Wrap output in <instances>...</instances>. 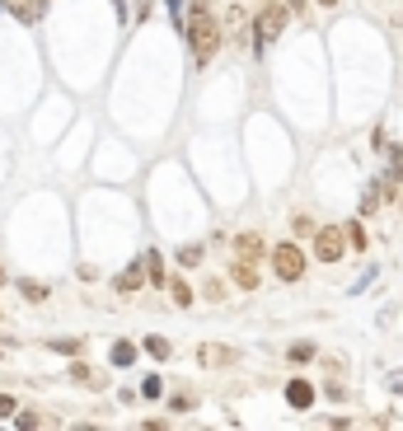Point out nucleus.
<instances>
[{"instance_id": "f257e3e1", "label": "nucleus", "mask_w": 403, "mask_h": 431, "mask_svg": "<svg viewBox=\"0 0 403 431\" xmlns=\"http://www.w3.org/2000/svg\"><path fill=\"white\" fill-rule=\"evenodd\" d=\"M179 28H183V38H188V47H192V57H197V61H211V52L221 47V38H225L206 0H192Z\"/></svg>"}, {"instance_id": "f03ea898", "label": "nucleus", "mask_w": 403, "mask_h": 431, "mask_svg": "<svg viewBox=\"0 0 403 431\" xmlns=\"http://www.w3.org/2000/svg\"><path fill=\"white\" fill-rule=\"evenodd\" d=\"M272 272H277L281 282H300L305 277V253L295 249V244H277V249H272Z\"/></svg>"}, {"instance_id": "7ed1b4c3", "label": "nucleus", "mask_w": 403, "mask_h": 431, "mask_svg": "<svg viewBox=\"0 0 403 431\" xmlns=\"http://www.w3.org/2000/svg\"><path fill=\"white\" fill-rule=\"evenodd\" d=\"M286 5H263L258 10V19H253V38H258V47L263 43H272V38H281V28H286Z\"/></svg>"}, {"instance_id": "20e7f679", "label": "nucleus", "mask_w": 403, "mask_h": 431, "mask_svg": "<svg viewBox=\"0 0 403 431\" xmlns=\"http://www.w3.org/2000/svg\"><path fill=\"white\" fill-rule=\"evenodd\" d=\"M342 249H347V235H342L337 225H319L314 230V258L319 262H337Z\"/></svg>"}, {"instance_id": "39448f33", "label": "nucleus", "mask_w": 403, "mask_h": 431, "mask_svg": "<svg viewBox=\"0 0 403 431\" xmlns=\"http://www.w3.org/2000/svg\"><path fill=\"white\" fill-rule=\"evenodd\" d=\"M197 361L206 366V371H216V366H235V361H239V352H235V347H216V342H202V347H197Z\"/></svg>"}, {"instance_id": "423d86ee", "label": "nucleus", "mask_w": 403, "mask_h": 431, "mask_svg": "<svg viewBox=\"0 0 403 431\" xmlns=\"http://www.w3.org/2000/svg\"><path fill=\"white\" fill-rule=\"evenodd\" d=\"M235 253H239L244 262H263V258H268V239L248 230V235H239V239H235Z\"/></svg>"}, {"instance_id": "0eeeda50", "label": "nucleus", "mask_w": 403, "mask_h": 431, "mask_svg": "<svg viewBox=\"0 0 403 431\" xmlns=\"http://www.w3.org/2000/svg\"><path fill=\"white\" fill-rule=\"evenodd\" d=\"M286 403H291L295 413H310V403H314V385H310V380H300V375H295L291 385H286Z\"/></svg>"}, {"instance_id": "6e6552de", "label": "nucleus", "mask_w": 403, "mask_h": 431, "mask_svg": "<svg viewBox=\"0 0 403 431\" xmlns=\"http://www.w3.org/2000/svg\"><path fill=\"white\" fill-rule=\"evenodd\" d=\"M141 282H146V258L127 262V272L117 277V291H122V295H132V291H141Z\"/></svg>"}, {"instance_id": "1a4fd4ad", "label": "nucleus", "mask_w": 403, "mask_h": 431, "mask_svg": "<svg viewBox=\"0 0 403 431\" xmlns=\"http://www.w3.org/2000/svg\"><path fill=\"white\" fill-rule=\"evenodd\" d=\"M230 277H235V286H244V291H258V267L244 258H235V267H230Z\"/></svg>"}, {"instance_id": "9d476101", "label": "nucleus", "mask_w": 403, "mask_h": 431, "mask_svg": "<svg viewBox=\"0 0 403 431\" xmlns=\"http://www.w3.org/2000/svg\"><path fill=\"white\" fill-rule=\"evenodd\" d=\"M112 366H117V371H127V366L136 361V342H112Z\"/></svg>"}, {"instance_id": "9b49d317", "label": "nucleus", "mask_w": 403, "mask_h": 431, "mask_svg": "<svg viewBox=\"0 0 403 431\" xmlns=\"http://www.w3.org/2000/svg\"><path fill=\"white\" fill-rule=\"evenodd\" d=\"M70 380H75V385H90V389H103V375H94L90 366H70Z\"/></svg>"}, {"instance_id": "f8f14e48", "label": "nucleus", "mask_w": 403, "mask_h": 431, "mask_svg": "<svg viewBox=\"0 0 403 431\" xmlns=\"http://www.w3.org/2000/svg\"><path fill=\"white\" fill-rule=\"evenodd\" d=\"M10 10H14V19H23V23H33L38 14H43L38 10V0H10Z\"/></svg>"}, {"instance_id": "ddd939ff", "label": "nucleus", "mask_w": 403, "mask_h": 431, "mask_svg": "<svg viewBox=\"0 0 403 431\" xmlns=\"http://www.w3.org/2000/svg\"><path fill=\"white\" fill-rule=\"evenodd\" d=\"M169 295H174V305H183V309L192 305V286L183 282V277H174V282H169Z\"/></svg>"}, {"instance_id": "4468645a", "label": "nucleus", "mask_w": 403, "mask_h": 431, "mask_svg": "<svg viewBox=\"0 0 403 431\" xmlns=\"http://www.w3.org/2000/svg\"><path fill=\"white\" fill-rule=\"evenodd\" d=\"M146 277H150V282H155V286H164V258H159L155 249L146 253Z\"/></svg>"}, {"instance_id": "2eb2a0df", "label": "nucleus", "mask_w": 403, "mask_h": 431, "mask_svg": "<svg viewBox=\"0 0 403 431\" xmlns=\"http://www.w3.org/2000/svg\"><path fill=\"white\" fill-rule=\"evenodd\" d=\"M47 347H52V352H61V356H80V347H85V342H80V338H52Z\"/></svg>"}, {"instance_id": "dca6fc26", "label": "nucleus", "mask_w": 403, "mask_h": 431, "mask_svg": "<svg viewBox=\"0 0 403 431\" xmlns=\"http://www.w3.org/2000/svg\"><path fill=\"white\" fill-rule=\"evenodd\" d=\"M146 352L155 356V361H169V356H174V347H169V338H146Z\"/></svg>"}, {"instance_id": "f3484780", "label": "nucleus", "mask_w": 403, "mask_h": 431, "mask_svg": "<svg viewBox=\"0 0 403 431\" xmlns=\"http://www.w3.org/2000/svg\"><path fill=\"white\" fill-rule=\"evenodd\" d=\"M164 394V380H159V375H146V380H141V398H159Z\"/></svg>"}, {"instance_id": "a211bd4d", "label": "nucleus", "mask_w": 403, "mask_h": 431, "mask_svg": "<svg viewBox=\"0 0 403 431\" xmlns=\"http://www.w3.org/2000/svg\"><path fill=\"white\" fill-rule=\"evenodd\" d=\"M19 295L23 300H47V286L43 282H19Z\"/></svg>"}, {"instance_id": "6ab92c4d", "label": "nucleus", "mask_w": 403, "mask_h": 431, "mask_svg": "<svg viewBox=\"0 0 403 431\" xmlns=\"http://www.w3.org/2000/svg\"><path fill=\"white\" fill-rule=\"evenodd\" d=\"M380 206V183H370L366 193H361V211H375Z\"/></svg>"}, {"instance_id": "aec40b11", "label": "nucleus", "mask_w": 403, "mask_h": 431, "mask_svg": "<svg viewBox=\"0 0 403 431\" xmlns=\"http://www.w3.org/2000/svg\"><path fill=\"white\" fill-rule=\"evenodd\" d=\"M179 262H183V267H197V262H202V244H188V249H179Z\"/></svg>"}, {"instance_id": "412c9836", "label": "nucleus", "mask_w": 403, "mask_h": 431, "mask_svg": "<svg viewBox=\"0 0 403 431\" xmlns=\"http://www.w3.org/2000/svg\"><path fill=\"white\" fill-rule=\"evenodd\" d=\"M347 244H352V249H366V230H361V220H352V225H347Z\"/></svg>"}, {"instance_id": "4be33fe9", "label": "nucleus", "mask_w": 403, "mask_h": 431, "mask_svg": "<svg viewBox=\"0 0 403 431\" xmlns=\"http://www.w3.org/2000/svg\"><path fill=\"white\" fill-rule=\"evenodd\" d=\"M291 230H295V235H314V230H319V225H314V220H310V216H295V220H291Z\"/></svg>"}, {"instance_id": "5701e85b", "label": "nucleus", "mask_w": 403, "mask_h": 431, "mask_svg": "<svg viewBox=\"0 0 403 431\" xmlns=\"http://www.w3.org/2000/svg\"><path fill=\"white\" fill-rule=\"evenodd\" d=\"M202 295H206V300H225V286H221V282H216V277H211V282L202 286Z\"/></svg>"}, {"instance_id": "b1692460", "label": "nucleus", "mask_w": 403, "mask_h": 431, "mask_svg": "<svg viewBox=\"0 0 403 431\" xmlns=\"http://www.w3.org/2000/svg\"><path fill=\"white\" fill-rule=\"evenodd\" d=\"M310 356H314L310 342H295V347H291V361H310Z\"/></svg>"}, {"instance_id": "393cba45", "label": "nucleus", "mask_w": 403, "mask_h": 431, "mask_svg": "<svg viewBox=\"0 0 403 431\" xmlns=\"http://www.w3.org/2000/svg\"><path fill=\"white\" fill-rule=\"evenodd\" d=\"M169 408H174V413H188L192 398H188V394H174V398H169Z\"/></svg>"}, {"instance_id": "a878e982", "label": "nucleus", "mask_w": 403, "mask_h": 431, "mask_svg": "<svg viewBox=\"0 0 403 431\" xmlns=\"http://www.w3.org/2000/svg\"><path fill=\"white\" fill-rule=\"evenodd\" d=\"M14 422H19V427H43V417H38V413H19Z\"/></svg>"}, {"instance_id": "bb28decb", "label": "nucleus", "mask_w": 403, "mask_h": 431, "mask_svg": "<svg viewBox=\"0 0 403 431\" xmlns=\"http://www.w3.org/2000/svg\"><path fill=\"white\" fill-rule=\"evenodd\" d=\"M10 413H14V398H10V394H0V417H10Z\"/></svg>"}, {"instance_id": "cd10ccee", "label": "nucleus", "mask_w": 403, "mask_h": 431, "mask_svg": "<svg viewBox=\"0 0 403 431\" xmlns=\"http://www.w3.org/2000/svg\"><path fill=\"white\" fill-rule=\"evenodd\" d=\"M169 10H174V23H183V0H169Z\"/></svg>"}, {"instance_id": "c85d7f7f", "label": "nucleus", "mask_w": 403, "mask_h": 431, "mask_svg": "<svg viewBox=\"0 0 403 431\" xmlns=\"http://www.w3.org/2000/svg\"><path fill=\"white\" fill-rule=\"evenodd\" d=\"M305 5H310V0H286V10H305Z\"/></svg>"}, {"instance_id": "c756f323", "label": "nucleus", "mask_w": 403, "mask_h": 431, "mask_svg": "<svg viewBox=\"0 0 403 431\" xmlns=\"http://www.w3.org/2000/svg\"><path fill=\"white\" fill-rule=\"evenodd\" d=\"M319 5H328V10H333V5H337V0H319Z\"/></svg>"}, {"instance_id": "7c9ffc66", "label": "nucleus", "mask_w": 403, "mask_h": 431, "mask_svg": "<svg viewBox=\"0 0 403 431\" xmlns=\"http://www.w3.org/2000/svg\"><path fill=\"white\" fill-rule=\"evenodd\" d=\"M43 5H47V0H38V10H43Z\"/></svg>"}, {"instance_id": "2f4dec72", "label": "nucleus", "mask_w": 403, "mask_h": 431, "mask_svg": "<svg viewBox=\"0 0 403 431\" xmlns=\"http://www.w3.org/2000/svg\"><path fill=\"white\" fill-rule=\"evenodd\" d=\"M0 10H5V0H0Z\"/></svg>"}]
</instances>
